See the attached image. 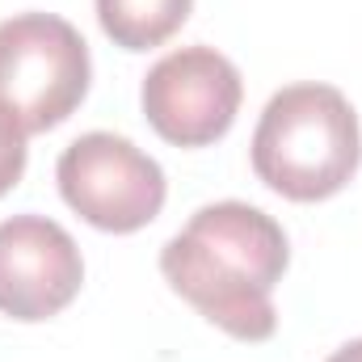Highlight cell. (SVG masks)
I'll return each mask as SVG.
<instances>
[{"label":"cell","mask_w":362,"mask_h":362,"mask_svg":"<svg viewBox=\"0 0 362 362\" xmlns=\"http://www.w3.org/2000/svg\"><path fill=\"white\" fill-rule=\"evenodd\" d=\"M25 127L0 105V198L21 181V173H25Z\"/></svg>","instance_id":"obj_8"},{"label":"cell","mask_w":362,"mask_h":362,"mask_svg":"<svg viewBox=\"0 0 362 362\" xmlns=\"http://www.w3.org/2000/svg\"><path fill=\"white\" fill-rule=\"evenodd\" d=\"M55 181L64 202L85 223L114 236L148 228L169 194L165 169L114 131H89L72 139L55 165Z\"/></svg>","instance_id":"obj_4"},{"label":"cell","mask_w":362,"mask_h":362,"mask_svg":"<svg viewBox=\"0 0 362 362\" xmlns=\"http://www.w3.org/2000/svg\"><path fill=\"white\" fill-rule=\"evenodd\" d=\"M291 262L282 223L249 202H211L160 249V274L185 303L236 341H266L278 329L274 286Z\"/></svg>","instance_id":"obj_1"},{"label":"cell","mask_w":362,"mask_h":362,"mask_svg":"<svg viewBox=\"0 0 362 362\" xmlns=\"http://www.w3.org/2000/svg\"><path fill=\"white\" fill-rule=\"evenodd\" d=\"M85 282V257L72 232L47 215L0 223V312L34 325L59 316Z\"/></svg>","instance_id":"obj_6"},{"label":"cell","mask_w":362,"mask_h":362,"mask_svg":"<svg viewBox=\"0 0 362 362\" xmlns=\"http://www.w3.org/2000/svg\"><path fill=\"white\" fill-rule=\"evenodd\" d=\"M240 72L215 47H181L169 51L144 76V118L173 148H206L223 139L240 114Z\"/></svg>","instance_id":"obj_5"},{"label":"cell","mask_w":362,"mask_h":362,"mask_svg":"<svg viewBox=\"0 0 362 362\" xmlns=\"http://www.w3.org/2000/svg\"><path fill=\"white\" fill-rule=\"evenodd\" d=\"M93 64L81 30L55 13L0 21V105L25 135L59 127L89 93Z\"/></svg>","instance_id":"obj_3"},{"label":"cell","mask_w":362,"mask_h":362,"mask_svg":"<svg viewBox=\"0 0 362 362\" xmlns=\"http://www.w3.org/2000/svg\"><path fill=\"white\" fill-rule=\"evenodd\" d=\"M362 160L358 114L333 85L274 93L253 131V173L291 202L341 194Z\"/></svg>","instance_id":"obj_2"},{"label":"cell","mask_w":362,"mask_h":362,"mask_svg":"<svg viewBox=\"0 0 362 362\" xmlns=\"http://www.w3.org/2000/svg\"><path fill=\"white\" fill-rule=\"evenodd\" d=\"M194 0H97L105 38L122 51H152L185 25Z\"/></svg>","instance_id":"obj_7"},{"label":"cell","mask_w":362,"mask_h":362,"mask_svg":"<svg viewBox=\"0 0 362 362\" xmlns=\"http://www.w3.org/2000/svg\"><path fill=\"white\" fill-rule=\"evenodd\" d=\"M325 362H362V337H358V341H346L341 350H333Z\"/></svg>","instance_id":"obj_9"}]
</instances>
